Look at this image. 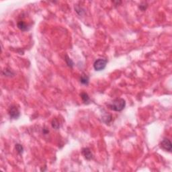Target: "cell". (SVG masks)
Returning <instances> with one entry per match:
<instances>
[{"label": "cell", "instance_id": "6da1fadb", "mask_svg": "<svg viewBox=\"0 0 172 172\" xmlns=\"http://www.w3.org/2000/svg\"><path fill=\"white\" fill-rule=\"evenodd\" d=\"M108 108L110 110L116 112H120L122 111L126 106V102L124 99L122 98H117L113 100L112 103L108 105Z\"/></svg>", "mask_w": 172, "mask_h": 172}, {"label": "cell", "instance_id": "7a4b0ae2", "mask_svg": "<svg viewBox=\"0 0 172 172\" xmlns=\"http://www.w3.org/2000/svg\"><path fill=\"white\" fill-rule=\"evenodd\" d=\"M108 61L104 59H98L94 63V69L97 71H102L106 68L107 65Z\"/></svg>", "mask_w": 172, "mask_h": 172}, {"label": "cell", "instance_id": "3957f363", "mask_svg": "<svg viewBox=\"0 0 172 172\" xmlns=\"http://www.w3.org/2000/svg\"><path fill=\"white\" fill-rule=\"evenodd\" d=\"M8 112H9L10 116L12 119H17L18 118L20 117V111H19V109L16 106H10L9 110H8Z\"/></svg>", "mask_w": 172, "mask_h": 172}, {"label": "cell", "instance_id": "277c9868", "mask_svg": "<svg viewBox=\"0 0 172 172\" xmlns=\"http://www.w3.org/2000/svg\"><path fill=\"white\" fill-rule=\"evenodd\" d=\"M172 142L168 139H164L161 142V147L165 151H167L169 152L172 151Z\"/></svg>", "mask_w": 172, "mask_h": 172}, {"label": "cell", "instance_id": "5b68a950", "mask_svg": "<svg viewBox=\"0 0 172 172\" xmlns=\"http://www.w3.org/2000/svg\"><path fill=\"white\" fill-rule=\"evenodd\" d=\"M81 153H82V155H83V157H85V159L90 161V160H91L93 158L92 153L91 151V150L89 148H87V147L83 148L82 149Z\"/></svg>", "mask_w": 172, "mask_h": 172}, {"label": "cell", "instance_id": "8992f818", "mask_svg": "<svg viewBox=\"0 0 172 172\" xmlns=\"http://www.w3.org/2000/svg\"><path fill=\"white\" fill-rule=\"evenodd\" d=\"M17 27L19 28V29H20L22 31H27L29 29V27L28 24H26L24 21H20L17 22Z\"/></svg>", "mask_w": 172, "mask_h": 172}, {"label": "cell", "instance_id": "52a82bcc", "mask_svg": "<svg viewBox=\"0 0 172 172\" xmlns=\"http://www.w3.org/2000/svg\"><path fill=\"white\" fill-rule=\"evenodd\" d=\"M81 99H82L83 102L85 103V104H89L90 102V99L89 95L87 94L85 92H83L81 94Z\"/></svg>", "mask_w": 172, "mask_h": 172}, {"label": "cell", "instance_id": "ba28073f", "mask_svg": "<svg viewBox=\"0 0 172 172\" xmlns=\"http://www.w3.org/2000/svg\"><path fill=\"white\" fill-rule=\"evenodd\" d=\"M52 126L55 129H59L61 127L60 122L59 121L57 118H54L52 121Z\"/></svg>", "mask_w": 172, "mask_h": 172}, {"label": "cell", "instance_id": "9c48e42d", "mask_svg": "<svg viewBox=\"0 0 172 172\" xmlns=\"http://www.w3.org/2000/svg\"><path fill=\"white\" fill-rule=\"evenodd\" d=\"M80 82L83 85H87L89 83V78L86 75H83L80 78Z\"/></svg>", "mask_w": 172, "mask_h": 172}, {"label": "cell", "instance_id": "30bf717a", "mask_svg": "<svg viewBox=\"0 0 172 172\" xmlns=\"http://www.w3.org/2000/svg\"><path fill=\"white\" fill-rule=\"evenodd\" d=\"M15 147L17 151V152L19 154H20V155H22L23 153V152H24V148H23L22 145H20V144H16Z\"/></svg>", "mask_w": 172, "mask_h": 172}, {"label": "cell", "instance_id": "8fae6325", "mask_svg": "<svg viewBox=\"0 0 172 172\" xmlns=\"http://www.w3.org/2000/svg\"><path fill=\"white\" fill-rule=\"evenodd\" d=\"M102 119L103 121H104L105 123L108 124V123L112 120V116H111V115H106L104 116H103Z\"/></svg>", "mask_w": 172, "mask_h": 172}, {"label": "cell", "instance_id": "7c38bea8", "mask_svg": "<svg viewBox=\"0 0 172 172\" xmlns=\"http://www.w3.org/2000/svg\"><path fill=\"white\" fill-rule=\"evenodd\" d=\"M65 61H66V62H67V65L69 66V67H72L73 66V62L72 61V60L70 59L68 56H65Z\"/></svg>", "mask_w": 172, "mask_h": 172}, {"label": "cell", "instance_id": "4fadbf2b", "mask_svg": "<svg viewBox=\"0 0 172 172\" xmlns=\"http://www.w3.org/2000/svg\"><path fill=\"white\" fill-rule=\"evenodd\" d=\"M147 7V3H142V4H141V5H140V9H141V10H142V11H144L145 10H146Z\"/></svg>", "mask_w": 172, "mask_h": 172}, {"label": "cell", "instance_id": "5bb4252c", "mask_svg": "<svg viewBox=\"0 0 172 172\" xmlns=\"http://www.w3.org/2000/svg\"><path fill=\"white\" fill-rule=\"evenodd\" d=\"M5 71V75H12V71L10 70L6 69L4 71Z\"/></svg>", "mask_w": 172, "mask_h": 172}]
</instances>
